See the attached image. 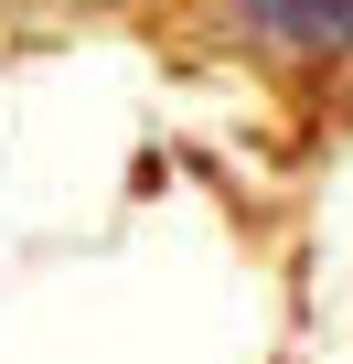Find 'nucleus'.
I'll use <instances>...</instances> for the list:
<instances>
[{"instance_id":"1","label":"nucleus","mask_w":353,"mask_h":364,"mask_svg":"<svg viewBox=\"0 0 353 364\" xmlns=\"http://www.w3.org/2000/svg\"><path fill=\"white\" fill-rule=\"evenodd\" d=\"M278 54H353V0H236Z\"/></svg>"}]
</instances>
